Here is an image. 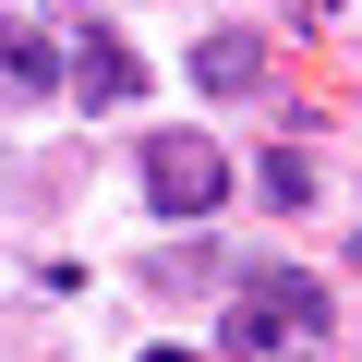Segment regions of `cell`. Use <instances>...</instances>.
Returning <instances> with one entry per match:
<instances>
[{"label": "cell", "instance_id": "6da1fadb", "mask_svg": "<svg viewBox=\"0 0 362 362\" xmlns=\"http://www.w3.org/2000/svg\"><path fill=\"white\" fill-rule=\"evenodd\" d=\"M326 278L314 266H242L230 278V314H218V350L230 362H302V350H326Z\"/></svg>", "mask_w": 362, "mask_h": 362}, {"label": "cell", "instance_id": "7a4b0ae2", "mask_svg": "<svg viewBox=\"0 0 362 362\" xmlns=\"http://www.w3.org/2000/svg\"><path fill=\"white\" fill-rule=\"evenodd\" d=\"M145 206L157 218H181V230H206L218 206H230V157H218V133H145Z\"/></svg>", "mask_w": 362, "mask_h": 362}, {"label": "cell", "instance_id": "3957f363", "mask_svg": "<svg viewBox=\"0 0 362 362\" xmlns=\"http://www.w3.org/2000/svg\"><path fill=\"white\" fill-rule=\"evenodd\" d=\"M194 85H206V97H254V85H266V37H254V25H206V37H194Z\"/></svg>", "mask_w": 362, "mask_h": 362}, {"label": "cell", "instance_id": "277c9868", "mask_svg": "<svg viewBox=\"0 0 362 362\" xmlns=\"http://www.w3.org/2000/svg\"><path fill=\"white\" fill-rule=\"evenodd\" d=\"M73 97H85V109H133V97H145V61H133L109 25H85V49H73Z\"/></svg>", "mask_w": 362, "mask_h": 362}, {"label": "cell", "instance_id": "5b68a950", "mask_svg": "<svg viewBox=\"0 0 362 362\" xmlns=\"http://www.w3.org/2000/svg\"><path fill=\"white\" fill-rule=\"evenodd\" d=\"M49 85H61V61H49V37L0 13V109H37Z\"/></svg>", "mask_w": 362, "mask_h": 362}, {"label": "cell", "instance_id": "8992f818", "mask_svg": "<svg viewBox=\"0 0 362 362\" xmlns=\"http://www.w3.org/2000/svg\"><path fill=\"white\" fill-rule=\"evenodd\" d=\"M266 206H290V218L314 206V157H302V145H278V157H266Z\"/></svg>", "mask_w": 362, "mask_h": 362}, {"label": "cell", "instance_id": "52a82bcc", "mask_svg": "<svg viewBox=\"0 0 362 362\" xmlns=\"http://www.w3.org/2000/svg\"><path fill=\"white\" fill-rule=\"evenodd\" d=\"M145 290H218V254H157Z\"/></svg>", "mask_w": 362, "mask_h": 362}, {"label": "cell", "instance_id": "ba28073f", "mask_svg": "<svg viewBox=\"0 0 362 362\" xmlns=\"http://www.w3.org/2000/svg\"><path fill=\"white\" fill-rule=\"evenodd\" d=\"M145 362H194V350H145Z\"/></svg>", "mask_w": 362, "mask_h": 362}, {"label": "cell", "instance_id": "9c48e42d", "mask_svg": "<svg viewBox=\"0 0 362 362\" xmlns=\"http://www.w3.org/2000/svg\"><path fill=\"white\" fill-rule=\"evenodd\" d=\"M314 13H338V0H314Z\"/></svg>", "mask_w": 362, "mask_h": 362}]
</instances>
